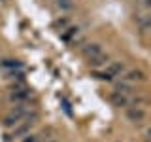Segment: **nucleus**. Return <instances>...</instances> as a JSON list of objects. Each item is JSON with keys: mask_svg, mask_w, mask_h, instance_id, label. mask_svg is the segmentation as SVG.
Wrapping results in <instances>:
<instances>
[{"mask_svg": "<svg viewBox=\"0 0 151 142\" xmlns=\"http://www.w3.org/2000/svg\"><path fill=\"white\" fill-rule=\"evenodd\" d=\"M59 6L63 9H70L72 8V2H70V0H59Z\"/></svg>", "mask_w": 151, "mask_h": 142, "instance_id": "9b49d317", "label": "nucleus"}, {"mask_svg": "<svg viewBox=\"0 0 151 142\" xmlns=\"http://www.w3.org/2000/svg\"><path fill=\"white\" fill-rule=\"evenodd\" d=\"M0 2H4V0H0Z\"/></svg>", "mask_w": 151, "mask_h": 142, "instance_id": "ddd939ff", "label": "nucleus"}, {"mask_svg": "<svg viewBox=\"0 0 151 142\" xmlns=\"http://www.w3.org/2000/svg\"><path fill=\"white\" fill-rule=\"evenodd\" d=\"M30 125H32V121H27L25 125L17 127V129H15V133H13V135H15V136H21V135H25L27 131H30Z\"/></svg>", "mask_w": 151, "mask_h": 142, "instance_id": "9d476101", "label": "nucleus"}, {"mask_svg": "<svg viewBox=\"0 0 151 142\" xmlns=\"http://www.w3.org/2000/svg\"><path fill=\"white\" fill-rule=\"evenodd\" d=\"M36 140H38V138H36L34 135H28V136H27V138L23 140V142H36Z\"/></svg>", "mask_w": 151, "mask_h": 142, "instance_id": "f8f14e48", "label": "nucleus"}, {"mask_svg": "<svg viewBox=\"0 0 151 142\" xmlns=\"http://www.w3.org/2000/svg\"><path fill=\"white\" fill-rule=\"evenodd\" d=\"M127 120H129L130 123H142L145 120V112L142 110L140 106H132V108H129V110H127Z\"/></svg>", "mask_w": 151, "mask_h": 142, "instance_id": "f257e3e1", "label": "nucleus"}, {"mask_svg": "<svg viewBox=\"0 0 151 142\" xmlns=\"http://www.w3.org/2000/svg\"><path fill=\"white\" fill-rule=\"evenodd\" d=\"M106 61H108V57L100 53L98 57H91V59H89V64L91 66H102V64H106Z\"/></svg>", "mask_w": 151, "mask_h": 142, "instance_id": "423d86ee", "label": "nucleus"}, {"mask_svg": "<svg viewBox=\"0 0 151 142\" xmlns=\"http://www.w3.org/2000/svg\"><path fill=\"white\" fill-rule=\"evenodd\" d=\"M51 142H55V140H51Z\"/></svg>", "mask_w": 151, "mask_h": 142, "instance_id": "4468645a", "label": "nucleus"}, {"mask_svg": "<svg viewBox=\"0 0 151 142\" xmlns=\"http://www.w3.org/2000/svg\"><path fill=\"white\" fill-rule=\"evenodd\" d=\"M123 70H125V66H123L121 63H113V64L108 66V70H106V72H108V74H110L111 78H113V76H119V74L123 72Z\"/></svg>", "mask_w": 151, "mask_h": 142, "instance_id": "39448f33", "label": "nucleus"}, {"mask_svg": "<svg viewBox=\"0 0 151 142\" xmlns=\"http://www.w3.org/2000/svg\"><path fill=\"white\" fill-rule=\"evenodd\" d=\"M0 64H2L4 68H21V63H19V61H13V59H4Z\"/></svg>", "mask_w": 151, "mask_h": 142, "instance_id": "6e6552de", "label": "nucleus"}, {"mask_svg": "<svg viewBox=\"0 0 151 142\" xmlns=\"http://www.w3.org/2000/svg\"><path fill=\"white\" fill-rule=\"evenodd\" d=\"M136 21H138V25H140L142 30H147V28H151V19L149 17H138Z\"/></svg>", "mask_w": 151, "mask_h": 142, "instance_id": "1a4fd4ad", "label": "nucleus"}, {"mask_svg": "<svg viewBox=\"0 0 151 142\" xmlns=\"http://www.w3.org/2000/svg\"><path fill=\"white\" fill-rule=\"evenodd\" d=\"M28 93L27 89H21V91H13L12 93V101H25V99H28Z\"/></svg>", "mask_w": 151, "mask_h": 142, "instance_id": "0eeeda50", "label": "nucleus"}, {"mask_svg": "<svg viewBox=\"0 0 151 142\" xmlns=\"http://www.w3.org/2000/svg\"><path fill=\"white\" fill-rule=\"evenodd\" d=\"M102 53V47L98 44H87L83 47V55L87 57V59H91V57H98Z\"/></svg>", "mask_w": 151, "mask_h": 142, "instance_id": "f03ea898", "label": "nucleus"}, {"mask_svg": "<svg viewBox=\"0 0 151 142\" xmlns=\"http://www.w3.org/2000/svg\"><path fill=\"white\" fill-rule=\"evenodd\" d=\"M123 80H125V82H136V80L142 82V80H144V72H142V70H129V72L123 76Z\"/></svg>", "mask_w": 151, "mask_h": 142, "instance_id": "20e7f679", "label": "nucleus"}, {"mask_svg": "<svg viewBox=\"0 0 151 142\" xmlns=\"http://www.w3.org/2000/svg\"><path fill=\"white\" fill-rule=\"evenodd\" d=\"M111 102L121 108V106H127V104H129V99H127V95H123L119 91H113L111 93Z\"/></svg>", "mask_w": 151, "mask_h": 142, "instance_id": "7ed1b4c3", "label": "nucleus"}]
</instances>
